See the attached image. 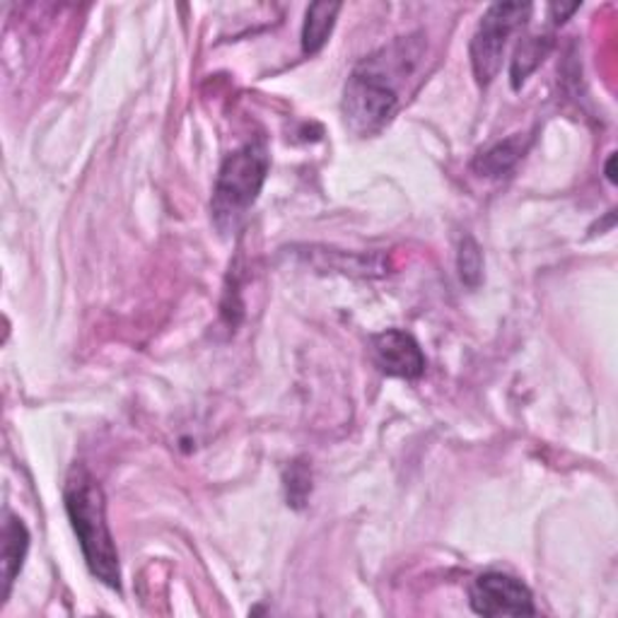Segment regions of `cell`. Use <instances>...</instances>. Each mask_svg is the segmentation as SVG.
Returning a JSON list of instances; mask_svg holds the SVG:
<instances>
[{"mask_svg":"<svg viewBox=\"0 0 618 618\" xmlns=\"http://www.w3.org/2000/svg\"><path fill=\"white\" fill-rule=\"evenodd\" d=\"M425 59L421 35L399 37L353 69L343 89V119L355 136H375L395 119L401 93Z\"/></svg>","mask_w":618,"mask_h":618,"instance_id":"obj_1","label":"cell"},{"mask_svg":"<svg viewBox=\"0 0 618 618\" xmlns=\"http://www.w3.org/2000/svg\"><path fill=\"white\" fill-rule=\"evenodd\" d=\"M63 500L89 572L99 582H105L107 587L121 590L119 550L114 536L109 532L105 490L97 478L89 474L87 466L75 464L69 471V478H65L63 486Z\"/></svg>","mask_w":618,"mask_h":618,"instance_id":"obj_2","label":"cell"},{"mask_svg":"<svg viewBox=\"0 0 618 618\" xmlns=\"http://www.w3.org/2000/svg\"><path fill=\"white\" fill-rule=\"evenodd\" d=\"M268 167H271V157L264 143H246L225 157L210 201L218 230L230 232L242 222L262 194Z\"/></svg>","mask_w":618,"mask_h":618,"instance_id":"obj_3","label":"cell"},{"mask_svg":"<svg viewBox=\"0 0 618 618\" xmlns=\"http://www.w3.org/2000/svg\"><path fill=\"white\" fill-rule=\"evenodd\" d=\"M530 3H496L481 17L476 35L471 39V65L481 87L490 85L498 75L510 35L530 20Z\"/></svg>","mask_w":618,"mask_h":618,"instance_id":"obj_4","label":"cell"},{"mask_svg":"<svg viewBox=\"0 0 618 618\" xmlns=\"http://www.w3.org/2000/svg\"><path fill=\"white\" fill-rule=\"evenodd\" d=\"M471 609L481 616H532L536 614L532 590L508 572H483L469 590Z\"/></svg>","mask_w":618,"mask_h":618,"instance_id":"obj_5","label":"cell"},{"mask_svg":"<svg viewBox=\"0 0 618 618\" xmlns=\"http://www.w3.org/2000/svg\"><path fill=\"white\" fill-rule=\"evenodd\" d=\"M373 355L381 373L401 379H419L425 373V355L411 334L389 329L373 339Z\"/></svg>","mask_w":618,"mask_h":618,"instance_id":"obj_6","label":"cell"},{"mask_svg":"<svg viewBox=\"0 0 618 618\" xmlns=\"http://www.w3.org/2000/svg\"><path fill=\"white\" fill-rule=\"evenodd\" d=\"M29 548V532L27 526L22 524L20 517L8 514L3 524V597L10 594L15 578L20 575L22 566H25V556Z\"/></svg>","mask_w":618,"mask_h":618,"instance_id":"obj_7","label":"cell"},{"mask_svg":"<svg viewBox=\"0 0 618 618\" xmlns=\"http://www.w3.org/2000/svg\"><path fill=\"white\" fill-rule=\"evenodd\" d=\"M526 148H530V138L522 136V133H517V136H510L508 141L490 145L486 153H481L474 160V170L481 177H502L522 160Z\"/></svg>","mask_w":618,"mask_h":618,"instance_id":"obj_8","label":"cell"},{"mask_svg":"<svg viewBox=\"0 0 618 618\" xmlns=\"http://www.w3.org/2000/svg\"><path fill=\"white\" fill-rule=\"evenodd\" d=\"M341 13L339 3H314L305 15V27H302V51L317 53L324 44L329 41L336 17Z\"/></svg>","mask_w":618,"mask_h":618,"instance_id":"obj_9","label":"cell"},{"mask_svg":"<svg viewBox=\"0 0 618 618\" xmlns=\"http://www.w3.org/2000/svg\"><path fill=\"white\" fill-rule=\"evenodd\" d=\"M554 49V37H524L520 41V47L514 51V59L510 65V77L512 87L520 89L524 85L526 77H530L542 61L548 56V51Z\"/></svg>","mask_w":618,"mask_h":618,"instance_id":"obj_10","label":"cell"},{"mask_svg":"<svg viewBox=\"0 0 618 618\" xmlns=\"http://www.w3.org/2000/svg\"><path fill=\"white\" fill-rule=\"evenodd\" d=\"M457 266H459V276H462L464 283L469 288H478L481 278H483V254L474 238L462 240V246H459V256H457Z\"/></svg>","mask_w":618,"mask_h":618,"instance_id":"obj_11","label":"cell"},{"mask_svg":"<svg viewBox=\"0 0 618 618\" xmlns=\"http://www.w3.org/2000/svg\"><path fill=\"white\" fill-rule=\"evenodd\" d=\"M312 490V483H310V471L302 466L300 462L292 464L290 469V481H288V500L300 508L302 502L307 500Z\"/></svg>","mask_w":618,"mask_h":618,"instance_id":"obj_12","label":"cell"},{"mask_svg":"<svg viewBox=\"0 0 618 618\" xmlns=\"http://www.w3.org/2000/svg\"><path fill=\"white\" fill-rule=\"evenodd\" d=\"M580 5H550V13H556V22H564V17L575 13Z\"/></svg>","mask_w":618,"mask_h":618,"instance_id":"obj_13","label":"cell"},{"mask_svg":"<svg viewBox=\"0 0 618 618\" xmlns=\"http://www.w3.org/2000/svg\"><path fill=\"white\" fill-rule=\"evenodd\" d=\"M614 165H616V155L609 157V162H606V179L614 184L616 182V174H614Z\"/></svg>","mask_w":618,"mask_h":618,"instance_id":"obj_14","label":"cell"}]
</instances>
